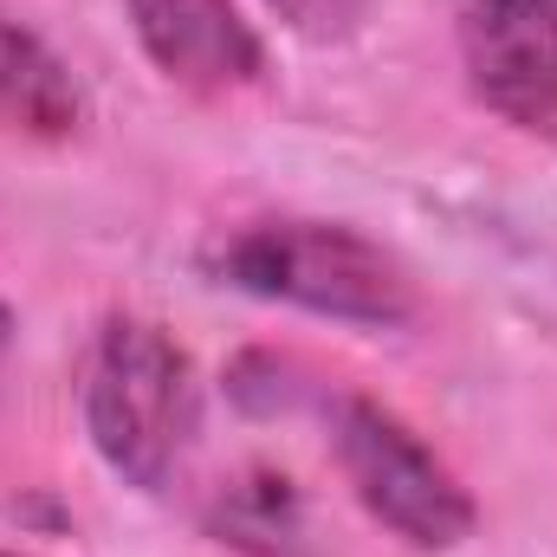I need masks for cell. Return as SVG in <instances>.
<instances>
[{
	"label": "cell",
	"mask_w": 557,
	"mask_h": 557,
	"mask_svg": "<svg viewBox=\"0 0 557 557\" xmlns=\"http://www.w3.org/2000/svg\"><path fill=\"white\" fill-rule=\"evenodd\" d=\"M454 46L499 124L557 143V0H454Z\"/></svg>",
	"instance_id": "4"
},
{
	"label": "cell",
	"mask_w": 557,
	"mask_h": 557,
	"mask_svg": "<svg viewBox=\"0 0 557 557\" xmlns=\"http://www.w3.org/2000/svg\"><path fill=\"white\" fill-rule=\"evenodd\" d=\"M143 59L195 98H234L267 78V46L240 0H124Z\"/></svg>",
	"instance_id": "5"
},
{
	"label": "cell",
	"mask_w": 557,
	"mask_h": 557,
	"mask_svg": "<svg viewBox=\"0 0 557 557\" xmlns=\"http://www.w3.org/2000/svg\"><path fill=\"white\" fill-rule=\"evenodd\" d=\"M85 124V91L72 78V65L0 7V131L13 137L59 143Z\"/></svg>",
	"instance_id": "7"
},
{
	"label": "cell",
	"mask_w": 557,
	"mask_h": 557,
	"mask_svg": "<svg viewBox=\"0 0 557 557\" xmlns=\"http://www.w3.org/2000/svg\"><path fill=\"white\" fill-rule=\"evenodd\" d=\"M0 557H33V552H0Z\"/></svg>",
	"instance_id": "10"
},
{
	"label": "cell",
	"mask_w": 557,
	"mask_h": 557,
	"mask_svg": "<svg viewBox=\"0 0 557 557\" xmlns=\"http://www.w3.org/2000/svg\"><path fill=\"white\" fill-rule=\"evenodd\" d=\"M331 454L350 486V499L409 552H460L480 525V506L467 480L421 441L409 421L376 396H324Z\"/></svg>",
	"instance_id": "3"
},
{
	"label": "cell",
	"mask_w": 557,
	"mask_h": 557,
	"mask_svg": "<svg viewBox=\"0 0 557 557\" xmlns=\"http://www.w3.org/2000/svg\"><path fill=\"white\" fill-rule=\"evenodd\" d=\"M201 532L240 557H318L311 539V506L292 473L278 467H247L221 480L201 506Z\"/></svg>",
	"instance_id": "6"
},
{
	"label": "cell",
	"mask_w": 557,
	"mask_h": 557,
	"mask_svg": "<svg viewBox=\"0 0 557 557\" xmlns=\"http://www.w3.org/2000/svg\"><path fill=\"white\" fill-rule=\"evenodd\" d=\"M260 7L273 13L292 39H305V46H344V39L363 33V20H370L376 0H260Z\"/></svg>",
	"instance_id": "8"
},
{
	"label": "cell",
	"mask_w": 557,
	"mask_h": 557,
	"mask_svg": "<svg viewBox=\"0 0 557 557\" xmlns=\"http://www.w3.org/2000/svg\"><path fill=\"white\" fill-rule=\"evenodd\" d=\"M78 416L91 454L137 493H162L201 434V370L143 311H111L78 370Z\"/></svg>",
	"instance_id": "2"
},
{
	"label": "cell",
	"mask_w": 557,
	"mask_h": 557,
	"mask_svg": "<svg viewBox=\"0 0 557 557\" xmlns=\"http://www.w3.org/2000/svg\"><path fill=\"white\" fill-rule=\"evenodd\" d=\"M201 273L227 292L292 305L357 331H409L421 318L416 273L350 221L324 214H253L201 247Z\"/></svg>",
	"instance_id": "1"
},
{
	"label": "cell",
	"mask_w": 557,
	"mask_h": 557,
	"mask_svg": "<svg viewBox=\"0 0 557 557\" xmlns=\"http://www.w3.org/2000/svg\"><path fill=\"white\" fill-rule=\"evenodd\" d=\"M13 344V305H7V292H0V350Z\"/></svg>",
	"instance_id": "9"
}]
</instances>
